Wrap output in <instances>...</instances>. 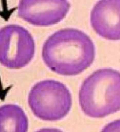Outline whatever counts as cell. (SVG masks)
Segmentation results:
<instances>
[{
  "label": "cell",
  "mask_w": 120,
  "mask_h": 132,
  "mask_svg": "<svg viewBox=\"0 0 120 132\" xmlns=\"http://www.w3.org/2000/svg\"><path fill=\"white\" fill-rule=\"evenodd\" d=\"M79 104L85 115L100 119L120 110V72L98 69L82 82Z\"/></svg>",
  "instance_id": "obj_2"
},
{
  "label": "cell",
  "mask_w": 120,
  "mask_h": 132,
  "mask_svg": "<svg viewBox=\"0 0 120 132\" xmlns=\"http://www.w3.org/2000/svg\"><path fill=\"white\" fill-rule=\"evenodd\" d=\"M29 121L19 105L8 103L0 106V132H28Z\"/></svg>",
  "instance_id": "obj_7"
},
{
  "label": "cell",
  "mask_w": 120,
  "mask_h": 132,
  "mask_svg": "<svg viewBox=\"0 0 120 132\" xmlns=\"http://www.w3.org/2000/svg\"><path fill=\"white\" fill-rule=\"evenodd\" d=\"M35 43L24 27L10 24L0 29V64L9 69H21L33 60Z\"/></svg>",
  "instance_id": "obj_4"
},
{
  "label": "cell",
  "mask_w": 120,
  "mask_h": 132,
  "mask_svg": "<svg viewBox=\"0 0 120 132\" xmlns=\"http://www.w3.org/2000/svg\"><path fill=\"white\" fill-rule=\"evenodd\" d=\"M28 103L36 118L54 122L65 118L72 105L71 94L64 83L46 79L33 86Z\"/></svg>",
  "instance_id": "obj_3"
},
{
  "label": "cell",
  "mask_w": 120,
  "mask_h": 132,
  "mask_svg": "<svg viewBox=\"0 0 120 132\" xmlns=\"http://www.w3.org/2000/svg\"><path fill=\"white\" fill-rule=\"evenodd\" d=\"M70 9L69 0H20L17 15L33 26L48 27L62 21Z\"/></svg>",
  "instance_id": "obj_5"
},
{
  "label": "cell",
  "mask_w": 120,
  "mask_h": 132,
  "mask_svg": "<svg viewBox=\"0 0 120 132\" xmlns=\"http://www.w3.org/2000/svg\"><path fill=\"white\" fill-rule=\"evenodd\" d=\"M42 59L50 70L61 76L84 72L95 59V46L87 34L77 29H62L47 38Z\"/></svg>",
  "instance_id": "obj_1"
},
{
  "label": "cell",
  "mask_w": 120,
  "mask_h": 132,
  "mask_svg": "<svg viewBox=\"0 0 120 132\" xmlns=\"http://www.w3.org/2000/svg\"><path fill=\"white\" fill-rule=\"evenodd\" d=\"M35 132H63L60 129L57 128H42V129H39Z\"/></svg>",
  "instance_id": "obj_9"
},
{
  "label": "cell",
  "mask_w": 120,
  "mask_h": 132,
  "mask_svg": "<svg viewBox=\"0 0 120 132\" xmlns=\"http://www.w3.org/2000/svg\"><path fill=\"white\" fill-rule=\"evenodd\" d=\"M101 132H120V119L109 122L104 126Z\"/></svg>",
  "instance_id": "obj_8"
},
{
  "label": "cell",
  "mask_w": 120,
  "mask_h": 132,
  "mask_svg": "<svg viewBox=\"0 0 120 132\" xmlns=\"http://www.w3.org/2000/svg\"><path fill=\"white\" fill-rule=\"evenodd\" d=\"M91 25L98 36L120 40V0H99L91 12Z\"/></svg>",
  "instance_id": "obj_6"
}]
</instances>
